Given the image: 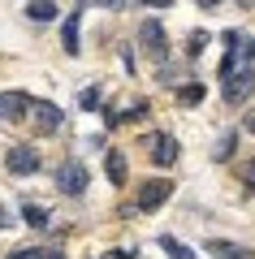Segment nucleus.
I'll list each match as a JSON object with an SVG mask.
<instances>
[{"label":"nucleus","mask_w":255,"mask_h":259,"mask_svg":"<svg viewBox=\"0 0 255 259\" xmlns=\"http://www.w3.org/2000/svg\"><path fill=\"white\" fill-rule=\"evenodd\" d=\"M26 117H30V125L39 130V134H56L61 130V108L56 104H48V100H30V108H26Z\"/></svg>","instance_id":"f257e3e1"},{"label":"nucleus","mask_w":255,"mask_h":259,"mask_svg":"<svg viewBox=\"0 0 255 259\" xmlns=\"http://www.w3.org/2000/svg\"><path fill=\"white\" fill-rule=\"evenodd\" d=\"M138 44L147 48V56H156V61H164L169 56V39H164V26L156 18H147L143 26H138Z\"/></svg>","instance_id":"f03ea898"},{"label":"nucleus","mask_w":255,"mask_h":259,"mask_svg":"<svg viewBox=\"0 0 255 259\" xmlns=\"http://www.w3.org/2000/svg\"><path fill=\"white\" fill-rule=\"evenodd\" d=\"M169 194H173V186L164 182V177H152V182H143V186H138V212H156V207H160Z\"/></svg>","instance_id":"7ed1b4c3"},{"label":"nucleus","mask_w":255,"mask_h":259,"mask_svg":"<svg viewBox=\"0 0 255 259\" xmlns=\"http://www.w3.org/2000/svg\"><path fill=\"white\" fill-rule=\"evenodd\" d=\"M56 186H61L69 199H78L82 190H87V168L78 164V160H65L61 164V173H56Z\"/></svg>","instance_id":"20e7f679"},{"label":"nucleus","mask_w":255,"mask_h":259,"mask_svg":"<svg viewBox=\"0 0 255 259\" xmlns=\"http://www.w3.org/2000/svg\"><path fill=\"white\" fill-rule=\"evenodd\" d=\"M251 91H255V74H251V69H238V74H225V100H229V104H242Z\"/></svg>","instance_id":"39448f33"},{"label":"nucleus","mask_w":255,"mask_h":259,"mask_svg":"<svg viewBox=\"0 0 255 259\" xmlns=\"http://www.w3.org/2000/svg\"><path fill=\"white\" fill-rule=\"evenodd\" d=\"M147 147H152V160H156L160 168H169V164L177 160V139H173V134H152Z\"/></svg>","instance_id":"423d86ee"},{"label":"nucleus","mask_w":255,"mask_h":259,"mask_svg":"<svg viewBox=\"0 0 255 259\" xmlns=\"http://www.w3.org/2000/svg\"><path fill=\"white\" fill-rule=\"evenodd\" d=\"M30 108V95L26 91H5L0 95V121H22Z\"/></svg>","instance_id":"0eeeda50"},{"label":"nucleus","mask_w":255,"mask_h":259,"mask_svg":"<svg viewBox=\"0 0 255 259\" xmlns=\"http://www.w3.org/2000/svg\"><path fill=\"white\" fill-rule=\"evenodd\" d=\"M203 250L216 255V259H255L251 246H238V242H225V238H208V242H203Z\"/></svg>","instance_id":"6e6552de"},{"label":"nucleus","mask_w":255,"mask_h":259,"mask_svg":"<svg viewBox=\"0 0 255 259\" xmlns=\"http://www.w3.org/2000/svg\"><path fill=\"white\" fill-rule=\"evenodd\" d=\"M5 164H9V173H18V177H30L39 168V156L30 147H13L9 156H5Z\"/></svg>","instance_id":"1a4fd4ad"},{"label":"nucleus","mask_w":255,"mask_h":259,"mask_svg":"<svg viewBox=\"0 0 255 259\" xmlns=\"http://www.w3.org/2000/svg\"><path fill=\"white\" fill-rule=\"evenodd\" d=\"M78 30H82V13H69V18H65V30H61L65 52H78Z\"/></svg>","instance_id":"9d476101"},{"label":"nucleus","mask_w":255,"mask_h":259,"mask_svg":"<svg viewBox=\"0 0 255 259\" xmlns=\"http://www.w3.org/2000/svg\"><path fill=\"white\" fill-rule=\"evenodd\" d=\"M104 168H108L113 186H126V156H121V151H108V156H104Z\"/></svg>","instance_id":"9b49d317"},{"label":"nucleus","mask_w":255,"mask_h":259,"mask_svg":"<svg viewBox=\"0 0 255 259\" xmlns=\"http://www.w3.org/2000/svg\"><path fill=\"white\" fill-rule=\"evenodd\" d=\"M26 18H30V22H52V18H56V5H52V0H30Z\"/></svg>","instance_id":"f8f14e48"},{"label":"nucleus","mask_w":255,"mask_h":259,"mask_svg":"<svg viewBox=\"0 0 255 259\" xmlns=\"http://www.w3.org/2000/svg\"><path fill=\"white\" fill-rule=\"evenodd\" d=\"M22 221L39 229V225H48V207L44 203H22Z\"/></svg>","instance_id":"ddd939ff"},{"label":"nucleus","mask_w":255,"mask_h":259,"mask_svg":"<svg viewBox=\"0 0 255 259\" xmlns=\"http://www.w3.org/2000/svg\"><path fill=\"white\" fill-rule=\"evenodd\" d=\"M160 246L169 250V255H173V259H199V255H195L191 246H182V242H177V238H160Z\"/></svg>","instance_id":"4468645a"},{"label":"nucleus","mask_w":255,"mask_h":259,"mask_svg":"<svg viewBox=\"0 0 255 259\" xmlns=\"http://www.w3.org/2000/svg\"><path fill=\"white\" fill-rule=\"evenodd\" d=\"M234 143H238V134H225V139L216 143V151H212V156H216V160H229V156H234Z\"/></svg>","instance_id":"2eb2a0df"},{"label":"nucleus","mask_w":255,"mask_h":259,"mask_svg":"<svg viewBox=\"0 0 255 259\" xmlns=\"http://www.w3.org/2000/svg\"><path fill=\"white\" fill-rule=\"evenodd\" d=\"M177 100H182V104H199V100H203V87H199V82L182 87V95H177Z\"/></svg>","instance_id":"dca6fc26"},{"label":"nucleus","mask_w":255,"mask_h":259,"mask_svg":"<svg viewBox=\"0 0 255 259\" xmlns=\"http://www.w3.org/2000/svg\"><path fill=\"white\" fill-rule=\"evenodd\" d=\"M78 104H82V108H95V104H100V91H95V87H91V91H82Z\"/></svg>","instance_id":"f3484780"},{"label":"nucleus","mask_w":255,"mask_h":259,"mask_svg":"<svg viewBox=\"0 0 255 259\" xmlns=\"http://www.w3.org/2000/svg\"><path fill=\"white\" fill-rule=\"evenodd\" d=\"M44 255H48V250H13L9 259H44Z\"/></svg>","instance_id":"a211bd4d"},{"label":"nucleus","mask_w":255,"mask_h":259,"mask_svg":"<svg viewBox=\"0 0 255 259\" xmlns=\"http://www.w3.org/2000/svg\"><path fill=\"white\" fill-rule=\"evenodd\" d=\"M203 44H208V35H191V56H199Z\"/></svg>","instance_id":"6ab92c4d"},{"label":"nucleus","mask_w":255,"mask_h":259,"mask_svg":"<svg viewBox=\"0 0 255 259\" xmlns=\"http://www.w3.org/2000/svg\"><path fill=\"white\" fill-rule=\"evenodd\" d=\"M242 177H246V186H255V160H246V168H242Z\"/></svg>","instance_id":"aec40b11"},{"label":"nucleus","mask_w":255,"mask_h":259,"mask_svg":"<svg viewBox=\"0 0 255 259\" xmlns=\"http://www.w3.org/2000/svg\"><path fill=\"white\" fill-rule=\"evenodd\" d=\"M147 9H169V5H173V0H143Z\"/></svg>","instance_id":"412c9836"},{"label":"nucleus","mask_w":255,"mask_h":259,"mask_svg":"<svg viewBox=\"0 0 255 259\" xmlns=\"http://www.w3.org/2000/svg\"><path fill=\"white\" fill-rule=\"evenodd\" d=\"M95 5H104V9H121L126 0H95Z\"/></svg>","instance_id":"4be33fe9"},{"label":"nucleus","mask_w":255,"mask_h":259,"mask_svg":"<svg viewBox=\"0 0 255 259\" xmlns=\"http://www.w3.org/2000/svg\"><path fill=\"white\" fill-rule=\"evenodd\" d=\"M246 134H255V108L246 112Z\"/></svg>","instance_id":"5701e85b"},{"label":"nucleus","mask_w":255,"mask_h":259,"mask_svg":"<svg viewBox=\"0 0 255 259\" xmlns=\"http://www.w3.org/2000/svg\"><path fill=\"white\" fill-rule=\"evenodd\" d=\"M199 5H203V9H212V5H221V0H199Z\"/></svg>","instance_id":"b1692460"},{"label":"nucleus","mask_w":255,"mask_h":259,"mask_svg":"<svg viewBox=\"0 0 255 259\" xmlns=\"http://www.w3.org/2000/svg\"><path fill=\"white\" fill-rule=\"evenodd\" d=\"M251 61H255V44H251Z\"/></svg>","instance_id":"393cba45"}]
</instances>
